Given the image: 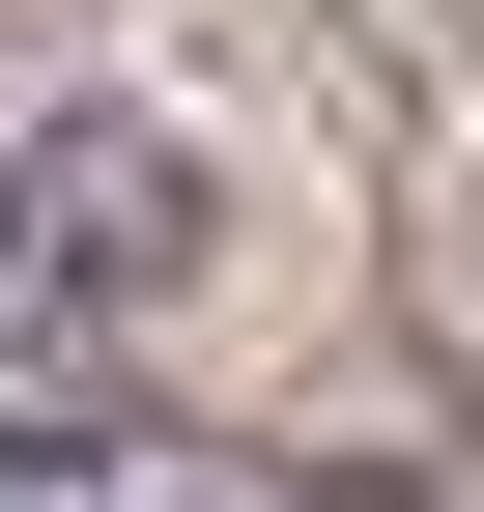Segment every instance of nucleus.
Instances as JSON below:
<instances>
[{"mask_svg":"<svg viewBox=\"0 0 484 512\" xmlns=\"http://www.w3.org/2000/svg\"><path fill=\"white\" fill-rule=\"evenodd\" d=\"M114 285H143V143H86V114H0V342H86Z\"/></svg>","mask_w":484,"mask_h":512,"instance_id":"f257e3e1","label":"nucleus"}]
</instances>
